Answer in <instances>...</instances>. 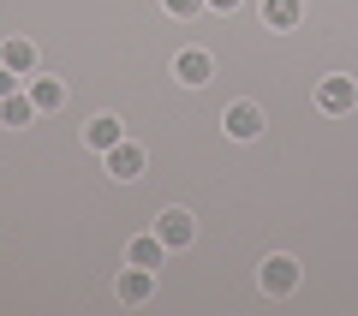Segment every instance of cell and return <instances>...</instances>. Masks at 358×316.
<instances>
[{"mask_svg":"<svg viewBox=\"0 0 358 316\" xmlns=\"http://www.w3.org/2000/svg\"><path fill=\"white\" fill-rule=\"evenodd\" d=\"M192 233H197V221L185 215V209H162V215H155V239H162L167 251H185Z\"/></svg>","mask_w":358,"mask_h":316,"instance_id":"1","label":"cell"},{"mask_svg":"<svg viewBox=\"0 0 358 316\" xmlns=\"http://www.w3.org/2000/svg\"><path fill=\"white\" fill-rule=\"evenodd\" d=\"M257 280H263L268 299H287V292L299 287V263H293V257H268V263L257 268Z\"/></svg>","mask_w":358,"mask_h":316,"instance_id":"2","label":"cell"},{"mask_svg":"<svg viewBox=\"0 0 358 316\" xmlns=\"http://www.w3.org/2000/svg\"><path fill=\"white\" fill-rule=\"evenodd\" d=\"M114 292H120V304H143L155 292V268H120V280H114Z\"/></svg>","mask_w":358,"mask_h":316,"instance_id":"3","label":"cell"},{"mask_svg":"<svg viewBox=\"0 0 358 316\" xmlns=\"http://www.w3.org/2000/svg\"><path fill=\"white\" fill-rule=\"evenodd\" d=\"M173 78H179V84H209V78H215V60H209V54L203 48H185V54H179V60H173Z\"/></svg>","mask_w":358,"mask_h":316,"instance_id":"4","label":"cell"},{"mask_svg":"<svg viewBox=\"0 0 358 316\" xmlns=\"http://www.w3.org/2000/svg\"><path fill=\"white\" fill-rule=\"evenodd\" d=\"M102 155H108V173H114V179H138L143 173V150L131 138H120L114 150H102Z\"/></svg>","mask_w":358,"mask_h":316,"instance_id":"5","label":"cell"},{"mask_svg":"<svg viewBox=\"0 0 358 316\" xmlns=\"http://www.w3.org/2000/svg\"><path fill=\"white\" fill-rule=\"evenodd\" d=\"M263 131V108L257 101H233L227 108V138H257Z\"/></svg>","mask_w":358,"mask_h":316,"instance_id":"6","label":"cell"},{"mask_svg":"<svg viewBox=\"0 0 358 316\" xmlns=\"http://www.w3.org/2000/svg\"><path fill=\"white\" fill-rule=\"evenodd\" d=\"M317 101H322V108H329V114H346V108H352V101H358V84H352V78H322Z\"/></svg>","mask_w":358,"mask_h":316,"instance_id":"7","label":"cell"},{"mask_svg":"<svg viewBox=\"0 0 358 316\" xmlns=\"http://www.w3.org/2000/svg\"><path fill=\"white\" fill-rule=\"evenodd\" d=\"M126 263H138V268H162V263H167V245L155 239V233H143V239H131Z\"/></svg>","mask_w":358,"mask_h":316,"instance_id":"8","label":"cell"},{"mask_svg":"<svg viewBox=\"0 0 358 316\" xmlns=\"http://www.w3.org/2000/svg\"><path fill=\"white\" fill-rule=\"evenodd\" d=\"M299 13H305L299 0H263V24H268V30H293Z\"/></svg>","mask_w":358,"mask_h":316,"instance_id":"9","label":"cell"},{"mask_svg":"<svg viewBox=\"0 0 358 316\" xmlns=\"http://www.w3.org/2000/svg\"><path fill=\"white\" fill-rule=\"evenodd\" d=\"M84 138L96 143V150H114V143L126 138V131H120V120H114V114H96V120L84 126Z\"/></svg>","mask_w":358,"mask_h":316,"instance_id":"10","label":"cell"},{"mask_svg":"<svg viewBox=\"0 0 358 316\" xmlns=\"http://www.w3.org/2000/svg\"><path fill=\"white\" fill-rule=\"evenodd\" d=\"M36 114H42V108L30 96H6V101H0V126H30Z\"/></svg>","mask_w":358,"mask_h":316,"instance_id":"11","label":"cell"},{"mask_svg":"<svg viewBox=\"0 0 358 316\" xmlns=\"http://www.w3.org/2000/svg\"><path fill=\"white\" fill-rule=\"evenodd\" d=\"M30 101L48 114V108H60V101H66V84H60V78H36V84H30Z\"/></svg>","mask_w":358,"mask_h":316,"instance_id":"12","label":"cell"},{"mask_svg":"<svg viewBox=\"0 0 358 316\" xmlns=\"http://www.w3.org/2000/svg\"><path fill=\"white\" fill-rule=\"evenodd\" d=\"M6 66H13V72H30V66H36V48H30L24 36H18V42H6Z\"/></svg>","mask_w":358,"mask_h":316,"instance_id":"13","label":"cell"},{"mask_svg":"<svg viewBox=\"0 0 358 316\" xmlns=\"http://www.w3.org/2000/svg\"><path fill=\"white\" fill-rule=\"evenodd\" d=\"M162 6H167V13H173V18H197V13H203V6H209V0H162Z\"/></svg>","mask_w":358,"mask_h":316,"instance_id":"14","label":"cell"},{"mask_svg":"<svg viewBox=\"0 0 358 316\" xmlns=\"http://www.w3.org/2000/svg\"><path fill=\"white\" fill-rule=\"evenodd\" d=\"M18 84H24V72H13V66H0V101L18 96Z\"/></svg>","mask_w":358,"mask_h":316,"instance_id":"15","label":"cell"},{"mask_svg":"<svg viewBox=\"0 0 358 316\" xmlns=\"http://www.w3.org/2000/svg\"><path fill=\"white\" fill-rule=\"evenodd\" d=\"M209 6H215V13H233V6H239V0H209Z\"/></svg>","mask_w":358,"mask_h":316,"instance_id":"16","label":"cell"}]
</instances>
